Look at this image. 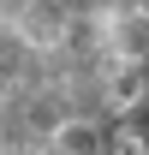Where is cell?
<instances>
[{
  "instance_id": "cell-1",
  "label": "cell",
  "mask_w": 149,
  "mask_h": 155,
  "mask_svg": "<svg viewBox=\"0 0 149 155\" xmlns=\"http://www.w3.org/2000/svg\"><path fill=\"white\" fill-rule=\"evenodd\" d=\"M48 149L54 155H101V119H90V114L60 119L54 137H48Z\"/></svg>"
},
{
  "instance_id": "cell-2",
  "label": "cell",
  "mask_w": 149,
  "mask_h": 155,
  "mask_svg": "<svg viewBox=\"0 0 149 155\" xmlns=\"http://www.w3.org/2000/svg\"><path fill=\"white\" fill-rule=\"evenodd\" d=\"M143 155H149V149H143Z\"/></svg>"
}]
</instances>
